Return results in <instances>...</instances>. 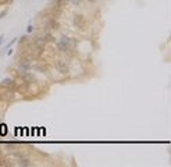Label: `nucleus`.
<instances>
[{"instance_id":"1","label":"nucleus","mask_w":171,"mask_h":167,"mask_svg":"<svg viewBox=\"0 0 171 167\" xmlns=\"http://www.w3.org/2000/svg\"><path fill=\"white\" fill-rule=\"evenodd\" d=\"M3 42H4V35H0V47H2V45H3Z\"/></svg>"},{"instance_id":"2","label":"nucleus","mask_w":171,"mask_h":167,"mask_svg":"<svg viewBox=\"0 0 171 167\" xmlns=\"http://www.w3.org/2000/svg\"><path fill=\"white\" fill-rule=\"evenodd\" d=\"M27 32H28V34H29V32H32V27H31V25L27 28Z\"/></svg>"}]
</instances>
